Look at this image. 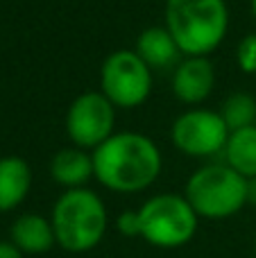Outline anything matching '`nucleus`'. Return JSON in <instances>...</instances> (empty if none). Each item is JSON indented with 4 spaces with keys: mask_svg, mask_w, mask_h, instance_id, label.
I'll list each match as a JSON object with an SVG mask.
<instances>
[{
    "mask_svg": "<svg viewBox=\"0 0 256 258\" xmlns=\"http://www.w3.org/2000/svg\"><path fill=\"white\" fill-rule=\"evenodd\" d=\"M93 179L113 192H141L159 179L163 159L157 143L139 132L111 134L93 152Z\"/></svg>",
    "mask_w": 256,
    "mask_h": 258,
    "instance_id": "nucleus-1",
    "label": "nucleus"
},
{
    "mask_svg": "<svg viewBox=\"0 0 256 258\" xmlns=\"http://www.w3.org/2000/svg\"><path fill=\"white\" fill-rule=\"evenodd\" d=\"M50 222L54 240L73 254L91 251L102 242L109 227V213L102 197L91 188H68L52 204Z\"/></svg>",
    "mask_w": 256,
    "mask_h": 258,
    "instance_id": "nucleus-2",
    "label": "nucleus"
},
{
    "mask_svg": "<svg viewBox=\"0 0 256 258\" xmlns=\"http://www.w3.org/2000/svg\"><path fill=\"white\" fill-rule=\"evenodd\" d=\"M166 27L184 57H209L227 36L229 9L225 0H166Z\"/></svg>",
    "mask_w": 256,
    "mask_h": 258,
    "instance_id": "nucleus-3",
    "label": "nucleus"
},
{
    "mask_svg": "<svg viewBox=\"0 0 256 258\" xmlns=\"http://www.w3.org/2000/svg\"><path fill=\"white\" fill-rule=\"evenodd\" d=\"M184 197L200 218L225 220L247 204V179L227 163H209L188 177Z\"/></svg>",
    "mask_w": 256,
    "mask_h": 258,
    "instance_id": "nucleus-4",
    "label": "nucleus"
},
{
    "mask_svg": "<svg viewBox=\"0 0 256 258\" xmlns=\"http://www.w3.org/2000/svg\"><path fill=\"white\" fill-rule=\"evenodd\" d=\"M141 238L159 249H177L193 240L200 215L184 195L161 192L139 209Z\"/></svg>",
    "mask_w": 256,
    "mask_h": 258,
    "instance_id": "nucleus-5",
    "label": "nucleus"
},
{
    "mask_svg": "<svg viewBox=\"0 0 256 258\" xmlns=\"http://www.w3.org/2000/svg\"><path fill=\"white\" fill-rule=\"evenodd\" d=\"M152 68L134 50H116L100 68V93L116 109H136L150 98Z\"/></svg>",
    "mask_w": 256,
    "mask_h": 258,
    "instance_id": "nucleus-6",
    "label": "nucleus"
},
{
    "mask_svg": "<svg viewBox=\"0 0 256 258\" xmlns=\"http://www.w3.org/2000/svg\"><path fill=\"white\" fill-rule=\"evenodd\" d=\"M116 125V107L100 91L77 95L66 111V134L75 147L93 152L107 141Z\"/></svg>",
    "mask_w": 256,
    "mask_h": 258,
    "instance_id": "nucleus-7",
    "label": "nucleus"
},
{
    "mask_svg": "<svg viewBox=\"0 0 256 258\" xmlns=\"http://www.w3.org/2000/svg\"><path fill=\"white\" fill-rule=\"evenodd\" d=\"M229 127L225 125L220 111L211 109H188L170 129V141L179 152L195 159H207L225 152Z\"/></svg>",
    "mask_w": 256,
    "mask_h": 258,
    "instance_id": "nucleus-8",
    "label": "nucleus"
},
{
    "mask_svg": "<svg viewBox=\"0 0 256 258\" xmlns=\"http://www.w3.org/2000/svg\"><path fill=\"white\" fill-rule=\"evenodd\" d=\"M216 71L209 57H184L172 73V93L184 104H200L213 93Z\"/></svg>",
    "mask_w": 256,
    "mask_h": 258,
    "instance_id": "nucleus-9",
    "label": "nucleus"
},
{
    "mask_svg": "<svg viewBox=\"0 0 256 258\" xmlns=\"http://www.w3.org/2000/svg\"><path fill=\"white\" fill-rule=\"evenodd\" d=\"M9 240L23 254H45L57 245L50 218H43L39 213L18 215L12 222V229H9Z\"/></svg>",
    "mask_w": 256,
    "mask_h": 258,
    "instance_id": "nucleus-10",
    "label": "nucleus"
},
{
    "mask_svg": "<svg viewBox=\"0 0 256 258\" xmlns=\"http://www.w3.org/2000/svg\"><path fill=\"white\" fill-rule=\"evenodd\" d=\"M134 52L148 63L150 68H172L181 61V50L177 45V41L172 39V34L168 32L166 25H152L145 27L136 39Z\"/></svg>",
    "mask_w": 256,
    "mask_h": 258,
    "instance_id": "nucleus-11",
    "label": "nucleus"
},
{
    "mask_svg": "<svg viewBox=\"0 0 256 258\" xmlns=\"http://www.w3.org/2000/svg\"><path fill=\"white\" fill-rule=\"evenodd\" d=\"M50 177L54 183L68 188H84L93 174V154L82 147H63L50 161Z\"/></svg>",
    "mask_w": 256,
    "mask_h": 258,
    "instance_id": "nucleus-12",
    "label": "nucleus"
},
{
    "mask_svg": "<svg viewBox=\"0 0 256 258\" xmlns=\"http://www.w3.org/2000/svg\"><path fill=\"white\" fill-rule=\"evenodd\" d=\"M32 188V170L21 156L0 159V213H9L25 202Z\"/></svg>",
    "mask_w": 256,
    "mask_h": 258,
    "instance_id": "nucleus-13",
    "label": "nucleus"
},
{
    "mask_svg": "<svg viewBox=\"0 0 256 258\" xmlns=\"http://www.w3.org/2000/svg\"><path fill=\"white\" fill-rule=\"evenodd\" d=\"M222 154L225 163L245 179L256 177V125L231 132Z\"/></svg>",
    "mask_w": 256,
    "mask_h": 258,
    "instance_id": "nucleus-14",
    "label": "nucleus"
},
{
    "mask_svg": "<svg viewBox=\"0 0 256 258\" xmlns=\"http://www.w3.org/2000/svg\"><path fill=\"white\" fill-rule=\"evenodd\" d=\"M220 116L229 132L256 125V98L249 93H234L222 102Z\"/></svg>",
    "mask_w": 256,
    "mask_h": 258,
    "instance_id": "nucleus-15",
    "label": "nucleus"
},
{
    "mask_svg": "<svg viewBox=\"0 0 256 258\" xmlns=\"http://www.w3.org/2000/svg\"><path fill=\"white\" fill-rule=\"evenodd\" d=\"M236 61L245 75H256V34H245L236 48Z\"/></svg>",
    "mask_w": 256,
    "mask_h": 258,
    "instance_id": "nucleus-16",
    "label": "nucleus"
},
{
    "mask_svg": "<svg viewBox=\"0 0 256 258\" xmlns=\"http://www.w3.org/2000/svg\"><path fill=\"white\" fill-rule=\"evenodd\" d=\"M116 229L125 238H141V218L139 211H122L116 220Z\"/></svg>",
    "mask_w": 256,
    "mask_h": 258,
    "instance_id": "nucleus-17",
    "label": "nucleus"
},
{
    "mask_svg": "<svg viewBox=\"0 0 256 258\" xmlns=\"http://www.w3.org/2000/svg\"><path fill=\"white\" fill-rule=\"evenodd\" d=\"M0 258H23V251L12 240H0Z\"/></svg>",
    "mask_w": 256,
    "mask_h": 258,
    "instance_id": "nucleus-18",
    "label": "nucleus"
},
{
    "mask_svg": "<svg viewBox=\"0 0 256 258\" xmlns=\"http://www.w3.org/2000/svg\"><path fill=\"white\" fill-rule=\"evenodd\" d=\"M247 204L256 206V177L247 179Z\"/></svg>",
    "mask_w": 256,
    "mask_h": 258,
    "instance_id": "nucleus-19",
    "label": "nucleus"
},
{
    "mask_svg": "<svg viewBox=\"0 0 256 258\" xmlns=\"http://www.w3.org/2000/svg\"><path fill=\"white\" fill-rule=\"evenodd\" d=\"M252 14H254V18H256V0H252Z\"/></svg>",
    "mask_w": 256,
    "mask_h": 258,
    "instance_id": "nucleus-20",
    "label": "nucleus"
},
{
    "mask_svg": "<svg viewBox=\"0 0 256 258\" xmlns=\"http://www.w3.org/2000/svg\"><path fill=\"white\" fill-rule=\"evenodd\" d=\"M254 251H256V238H254Z\"/></svg>",
    "mask_w": 256,
    "mask_h": 258,
    "instance_id": "nucleus-21",
    "label": "nucleus"
}]
</instances>
